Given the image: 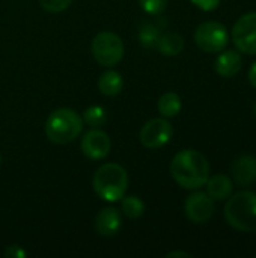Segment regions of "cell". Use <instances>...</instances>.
<instances>
[{"label":"cell","instance_id":"cell-1","mask_svg":"<svg viewBox=\"0 0 256 258\" xmlns=\"http://www.w3.org/2000/svg\"><path fill=\"white\" fill-rule=\"evenodd\" d=\"M170 175L181 187L196 190L210 178V163L199 151L183 150L172 159Z\"/></svg>","mask_w":256,"mask_h":258},{"label":"cell","instance_id":"cell-2","mask_svg":"<svg viewBox=\"0 0 256 258\" xmlns=\"http://www.w3.org/2000/svg\"><path fill=\"white\" fill-rule=\"evenodd\" d=\"M94 192L107 203L119 201L128 187L127 171L118 163H106L100 166L92 180Z\"/></svg>","mask_w":256,"mask_h":258},{"label":"cell","instance_id":"cell-3","mask_svg":"<svg viewBox=\"0 0 256 258\" xmlns=\"http://www.w3.org/2000/svg\"><path fill=\"white\" fill-rule=\"evenodd\" d=\"M83 118L72 109L62 107L50 113L45 122L47 138L57 144L65 145L72 142L83 132Z\"/></svg>","mask_w":256,"mask_h":258},{"label":"cell","instance_id":"cell-4","mask_svg":"<svg viewBox=\"0 0 256 258\" xmlns=\"http://www.w3.org/2000/svg\"><path fill=\"white\" fill-rule=\"evenodd\" d=\"M225 218L238 231H256V194L238 192L229 197L225 207Z\"/></svg>","mask_w":256,"mask_h":258},{"label":"cell","instance_id":"cell-5","mask_svg":"<svg viewBox=\"0 0 256 258\" xmlns=\"http://www.w3.org/2000/svg\"><path fill=\"white\" fill-rule=\"evenodd\" d=\"M92 56L103 67H113L124 57V42L113 32H101L92 39Z\"/></svg>","mask_w":256,"mask_h":258},{"label":"cell","instance_id":"cell-6","mask_svg":"<svg viewBox=\"0 0 256 258\" xmlns=\"http://www.w3.org/2000/svg\"><path fill=\"white\" fill-rule=\"evenodd\" d=\"M229 35L226 27L219 21H205L195 32L196 45L205 53H220L228 45Z\"/></svg>","mask_w":256,"mask_h":258},{"label":"cell","instance_id":"cell-7","mask_svg":"<svg viewBox=\"0 0 256 258\" xmlns=\"http://www.w3.org/2000/svg\"><path fill=\"white\" fill-rule=\"evenodd\" d=\"M232 41L241 53L256 56V12L238 18L232 29Z\"/></svg>","mask_w":256,"mask_h":258},{"label":"cell","instance_id":"cell-8","mask_svg":"<svg viewBox=\"0 0 256 258\" xmlns=\"http://www.w3.org/2000/svg\"><path fill=\"white\" fill-rule=\"evenodd\" d=\"M174 135V128L166 118H154L148 121L140 130V142L149 150L164 147Z\"/></svg>","mask_w":256,"mask_h":258},{"label":"cell","instance_id":"cell-9","mask_svg":"<svg viewBox=\"0 0 256 258\" xmlns=\"http://www.w3.org/2000/svg\"><path fill=\"white\" fill-rule=\"evenodd\" d=\"M112 142L106 132L92 127L81 139V151L91 160H101L110 153Z\"/></svg>","mask_w":256,"mask_h":258},{"label":"cell","instance_id":"cell-10","mask_svg":"<svg viewBox=\"0 0 256 258\" xmlns=\"http://www.w3.org/2000/svg\"><path fill=\"white\" fill-rule=\"evenodd\" d=\"M214 200L204 192L192 194L184 204L186 216L195 224H204L211 219L214 213Z\"/></svg>","mask_w":256,"mask_h":258},{"label":"cell","instance_id":"cell-11","mask_svg":"<svg viewBox=\"0 0 256 258\" xmlns=\"http://www.w3.org/2000/svg\"><path fill=\"white\" fill-rule=\"evenodd\" d=\"M122 227L121 213L115 207H104L95 218V230L103 237H113Z\"/></svg>","mask_w":256,"mask_h":258},{"label":"cell","instance_id":"cell-12","mask_svg":"<svg viewBox=\"0 0 256 258\" xmlns=\"http://www.w3.org/2000/svg\"><path fill=\"white\" fill-rule=\"evenodd\" d=\"M232 178L234 181L241 186L247 187L256 181V157L246 154L237 159L232 165Z\"/></svg>","mask_w":256,"mask_h":258},{"label":"cell","instance_id":"cell-13","mask_svg":"<svg viewBox=\"0 0 256 258\" xmlns=\"http://www.w3.org/2000/svg\"><path fill=\"white\" fill-rule=\"evenodd\" d=\"M205 186H207V194L216 201L228 200L232 195V190H234L232 180L228 175H223V174L213 175L211 178L207 180Z\"/></svg>","mask_w":256,"mask_h":258},{"label":"cell","instance_id":"cell-14","mask_svg":"<svg viewBox=\"0 0 256 258\" xmlns=\"http://www.w3.org/2000/svg\"><path fill=\"white\" fill-rule=\"evenodd\" d=\"M243 67V59L240 53L228 50L222 53L216 60V71L222 77H234Z\"/></svg>","mask_w":256,"mask_h":258},{"label":"cell","instance_id":"cell-15","mask_svg":"<svg viewBox=\"0 0 256 258\" xmlns=\"http://www.w3.org/2000/svg\"><path fill=\"white\" fill-rule=\"evenodd\" d=\"M122 86H124L122 76L113 70L103 73L98 79V89L103 95H107V97L118 95L122 91Z\"/></svg>","mask_w":256,"mask_h":258},{"label":"cell","instance_id":"cell-16","mask_svg":"<svg viewBox=\"0 0 256 258\" xmlns=\"http://www.w3.org/2000/svg\"><path fill=\"white\" fill-rule=\"evenodd\" d=\"M157 48L164 56H169V57L178 56L184 50V38L175 32L164 33V35H161Z\"/></svg>","mask_w":256,"mask_h":258},{"label":"cell","instance_id":"cell-17","mask_svg":"<svg viewBox=\"0 0 256 258\" xmlns=\"http://www.w3.org/2000/svg\"><path fill=\"white\" fill-rule=\"evenodd\" d=\"M181 110V98L175 92H166L158 100V112L163 118H174Z\"/></svg>","mask_w":256,"mask_h":258},{"label":"cell","instance_id":"cell-18","mask_svg":"<svg viewBox=\"0 0 256 258\" xmlns=\"http://www.w3.org/2000/svg\"><path fill=\"white\" fill-rule=\"evenodd\" d=\"M161 30L155 26V24H151V23H145L139 32V41L142 44V47L145 48H157L158 42H160V38H161Z\"/></svg>","mask_w":256,"mask_h":258},{"label":"cell","instance_id":"cell-19","mask_svg":"<svg viewBox=\"0 0 256 258\" xmlns=\"http://www.w3.org/2000/svg\"><path fill=\"white\" fill-rule=\"evenodd\" d=\"M122 213L128 219H137L145 213V203L136 195L122 197Z\"/></svg>","mask_w":256,"mask_h":258},{"label":"cell","instance_id":"cell-20","mask_svg":"<svg viewBox=\"0 0 256 258\" xmlns=\"http://www.w3.org/2000/svg\"><path fill=\"white\" fill-rule=\"evenodd\" d=\"M107 113L101 106H91L84 110L83 121L91 127H100L106 122Z\"/></svg>","mask_w":256,"mask_h":258},{"label":"cell","instance_id":"cell-21","mask_svg":"<svg viewBox=\"0 0 256 258\" xmlns=\"http://www.w3.org/2000/svg\"><path fill=\"white\" fill-rule=\"evenodd\" d=\"M139 3L140 8L149 15H158L167 6V0H139Z\"/></svg>","mask_w":256,"mask_h":258},{"label":"cell","instance_id":"cell-22","mask_svg":"<svg viewBox=\"0 0 256 258\" xmlns=\"http://www.w3.org/2000/svg\"><path fill=\"white\" fill-rule=\"evenodd\" d=\"M39 3L47 12L57 14V12L65 11L72 3V0H39Z\"/></svg>","mask_w":256,"mask_h":258},{"label":"cell","instance_id":"cell-23","mask_svg":"<svg viewBox=\"0 0 256 258\" xmlns=\"http://www.w3.org/2000/svg\"><path fill=\"white\" fill-rule=\"evenodd\" d=\"M27 255V252L18 246V245H12V246H8L6 251H5V257L6 258H24Z\"/></svg>","mask_w":256,"mask_h":258},{"label":"cell","instance_id":"cell-24","mask_svg":"<svg viewBox=\"0 0 256 258\" xmlns=\"http://www.w3.org/2000/svg\"><path fill=\"white\" fill-rule=\"evenodd\" d=\"M192 3H195L202 11H214L219 6L220 0H192Z\"/></svg>","mask_w":256,"mask_h":258},{"label":"cell","instance_id":"cell-25","mask_svg":"<svg viewBox=\"0 0 256 258\" xmlns=\"http://www.w3.org/2000/svg\"><path fill=\"white\" fill-rule=\"evenodd\" d=\"M249 80L252 83V86L256 88V62L250 67V71H249Z\"/></svg>","mask_w":256,"mask_h":258},{"label":"cell","instance_id":"cell-26","mask_svg":"<svg viewBox=\"0 0 256 258\" xmlns=\"http://www.w3.org/2000/svg\"><path fill=\"white\" fill-rule=\"evenodd\" d=\"M167 258H175V257H186V258H190L192 255L189 254V252H183V251H174V252H169L167 255H166Z\"/></svg>","mask_w":256,"mask_h":258},{"label":"cell","instance_id":"cell-27","mask_svg":"<svg viewBox=\"0 0 256 258\" xmlns=\"http://www.w3.org/2000/svg\"><path fill=\"white\" fill-rule=\"evenodd\" d=\"M0 165H2V156H0Z\"/></svg>","mask_w":256,"mask_h":258},{"label":"cell","instance_id":"cell-28","mask_svg":"<svg viewBox=\"0 0 256 258\" xmlns=\"http://www.w3.org/2000/svg\"><path fill=\"white\" fill-rule=\"evenodd\" d=\"M255 113H256V104H255Z\"/></svg>","mask_w":256,"mask_h":258}]
</instances>
